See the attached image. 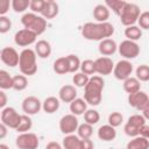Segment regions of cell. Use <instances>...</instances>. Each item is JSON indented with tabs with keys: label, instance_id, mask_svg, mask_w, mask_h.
<instances>
[{
	"label": "cell",
	"instance_id": "cell-48",
	"mask_svg": "<svg viewBox=\"0 0 149 149\" xmlns=\"http://www.w3.org/2000/svg\"><path fill=\"white\" fill-rule=\"evenodd\" d=\"M7 100H8L7 94L5 93L3 90H1V91H0V107H1V109L5 108V107H7V106H6V105H7Z\"/></svg>",
	"mask_w": 149,
	"mask_h": 149
},
{
	"label": "cell",
	"instance_id": "cell-10",
	"mask_svg": "<svg viewBox=\"0 0 149 149\" xmlns=\"http://www.w3.org/2000/svg\"><path fill=\"white\" fill-rule=\"evenodd\" d=\"M134 71L133 64L130 61L127 59H121L119 61L113 69V76L118 79V80H126L127 78L132 77V73Z\"/></svg>",
	"mask_w": 149,
	"mask_h": 149
},
{
	"label": "cell",
	"instance_id": "cell-23",
	"mask_svg": "<svg viewBox=\"0 0 149 149\" xmlns=\"http://www.w3.org/2000/svg\"><path fill=\"white\" fill-rule=\"evenodd\" d=\"M87 109H88L87 108V102L83 98H77L70 104V112H71V114L76 115V116L84 115Z\"/></svg>",
	"mask_w": 149,
	"mask_h": 149
},
{
	"label": "cell",
	"instance_id": "cell-36",
	"mask_svg": "<svg viewBox=\"0 0 149 149\" xmlns=\"http://www.w3.org/2000/svg\"><path fill=\"white\" fill-rule=\"evenodd\" d=\"M90 80V76L83 72H76L72 77V83L76 87H85Z\"/></svg>",
	"mask_w": 149,
	"mask_h": 149
},
{
	"label": "cell",
	"instance_id": "cell-19",
	"mask_svg": "<svg viewBox=\"0 0 149 149\" xmlns=\"http://www.w3.org/2000/svg\"><path fill=\"white\" fill-rule=\"evenodd\" d=\"M35 52L37 55V57L44 59V58H48L50 57L51 55V51H52V48H51V44L49 41L47 40H40L35 43Z\"/></svg>",
	"mask_w": 149,
	"mask_h": 149
},
{
	"label": "cell",
	"instance_id": "cell-44",
	"mask_svg": "<svg viewBox=\"0 0 149 149\" xmlns=\"http://www.w3.org/2000/svg\"><path fill=\"white\" fill-rule=\"evenodd\" d=\"M12 29V21L9 17L5 16H0V33L1 34H6Z\"/></svg>",
	"mask_w": 149,
	"mask_h": 149
},
{
	"label": "cell",
	"instance_id": "cell-35",
	"mask_svg": "<svg viewBox=\"0 0 149 149\" xmlns=\"http://www.w3.org/2000/svg\"><path fill=\"white\" fill-rule=\"evenodd\" d=\"M135 77L140 81H149V65L141 64L135 69Z\"/></svg>",
	"mask_w": 149,
	"mask_h": 149
},
{
	"label": "cell",
	"instance_id": "cell-11",
	"mask_svg": "<svg viewBox=\"0 0 149 149\" xmlns=\"http://www.w3.org/2000/svg\"><path fill=\"white\" fill-rule=\"evenodd\" d=\"M0 59L5 65L9 68H15L19 66L20 54L13 47H5L0 51Z\"/></svg>",
	"mask_w": 149,
	"mask_h": 149
},
{
	"label": "cell",
	"instance_id": "cell-24",
	"mask_svg": "<svg viewBox=\"0 0 149 149\" xmlns=\"http://www.w3.org/2000/svg\"><path fill=\"white\" fill-rule=\"evenodd\" d=\"M52 70L57 73V74H65V73H70V68H69V62L66 56L63 57H58L52 65Z\"/></svg>",
	"mask_w": 149,
	"mask_h": 149
},
{
	"label": "cell",
	"instance_id": "cell-18",
	"mask_svg": "<svg viewBox=\"0 0 149 149\" xmlns=\"http://www.w3.org/2000/svg\"><path fill=\"white\" fill-rule=\"evenodd\" d=\"M97 135L99 137V140L104 141V142H111L113 140H115L116 137V130L114 127H112L111 125H102L101 127L98 128Z\"/></svg>",
	"mask_w": 149,
	"mask_h": 149
},
{
	"label": "cell",
	"instance_id": "cell-40",
	"mask_svg": "<svg viewBox=\"0 0 149 149\" xmlns=\"http://www.w3.org/2000/svg\"><path fill=\"white\" fill-rule=\"evenodd\" d=\"M146 121H147V120L144 119V116H143L142 114H133V115H130V116L128 118L127 123H129V125H132V126H134V127L141 129V128L146 125Z\"/></svg>",
	"mask_w": 149,
	"mask_h": 149
},
{
	"label": "cell",
	"instance_id": "cell-27",
	"mask_svg": "<svg viewBox=\"0 0 149 149\" xmlns=\"http://www.w3.org/2000/svg\"><path fill=\"white\" fill-rule=\"evenodd\" d=\"M125 36H126V40L136 42L142 37V29L136 24L126 27L125 28Z\"/></svg>",
	"mask_w": 149,
	"mask_h": 149
},
{
	"label": "cell",
	"instance_id": "cell-16",
	"mask_svg": "<svg viewBox=\"0 0 149 149\" xmlns=\"http://www.w3.org/2000/svg\"><path fill=\"white\" fill-rule=\"evenodd\" d=\"M98 50L100 52L101 56L105 57H109L112 55H114L118 50V44L113 38H106L99 42L98 44Z\"/></svg>",
	"mask_w": 149,
	"mask_h": 149
},
{
	"label": "cell",
	"instance_id": "cell-42",
	"mask_svg": "<svg viewBox=\"0 0 149 149\" xmlns=\"http://www.w3.org/2000/svg\"><path fill=\"white\" fill-rule=\"evenodd\" d=\"M122 122H123V115L120 112H112L108 115V125H111L112 127L116 128L121 126Z\"/></svg>",
	"mask_w": 149,
	"mask_h": 149
},
{
	"label": "cell",
	"instance_id": "cell-37",
	"mask_svg": "<svg viewBox=\"0 0 149 149\" xmlns=\"http://www.w3.org/2000/svg\"><path fill=\"white\" fill-rule=\"evenodd\" d=\"M80 72L87 74V76H94L95 74V64L92 59H85L81 62L80 65Z\"/></svg>",
	"mask_w": 149,
	"mask_h": 149
},
{
	"label": "cell",
	"instance_id": "cell-21",
	"mask_svg": "<svg viewBox=\"0 0 149 149\" xmlns=\"http://www.w3.org/2000/svg\"><path fill=\"white\" fill-rule=\"evenodd\" d=\"M109 8L105 3H99L93 8V17L97 22H108L109 19Z\"/></svg>",
	"mask_w": 149,
	"mask_h": 149
},
{
	"label": "cell",
	"instance_id": "cell-2",
	"mask_svg": "<svg viewBox=\"0 0 149 149\" xmlns=\"http://www.w3.org/2000/svg\"><path fill=\"white\" fill-rule=\"evenodd\" d=\"M105 87V80L101 76L94 74L90 77L87 85L84 87V99L87 105L98 106L102 99V91Z\"/></svg>",
	"mask_w": 149,
	"mask_h": 149
},
{
	"label": "cell",
	"instance_id": "cell-53",
	"mask_svg": "<svg viewBox=\"0 0 149 149\" xmlns=\"http://www.w3.org/2000/svg\"><path fill=\"white\" fill-rule=\"evenodd\" d=\"M141 112H142V115L144 116V119H146V120H149V104H148Z\"/></svg>",
	"mask_w": 149,
	"mask_h": 149
},
{
	"label": "cell",
	"instance_id": "cell-30",
	"mask_svg": "<svg viewBox=\"0 0 149 149\" xmlns=\"http://www.w3.org/2000/svg\"><path fill=\"white\" fill-rule=\"evenodd\" d=\"M33 127V120L29 115L27 114H22L21 115V121H20V125L19 127L15 129L17 133L22 134V133H28Z\"/></svg>",
	"mask_w": 149,
	"mask_h": 149
},
{
	"label": "cell",
	"instance_id": "cell-31",
	"mask_svg": "<svg viewBox=\"0 0 149 149\" xmlns=\"http://www.w3.org/2000/svg\"><path fill=\"white\" fill-rule=\"evenodd\" d=\"M0 88L3 91L13 88V77L6 70H0Z\"/></svg>",
	"mask_w": 149,
	"mask_h": 149
},
{
	"label": "cell",
	"instance_id": "cell-22",
	"mask_svg": "<svg viewBox=\"0 0 149 149\" xmlns=\"http://www.w3.org/2000/svg\"><path fill=\"white\" fill-rule=\"evenodd\" d=\"M61 100L56 97H48L42 101V109L47 114H54L59 109Z\"/></svg>",
	"mask_w": 149,
	"mask_h": 149
},
{
	"label": "cell",
	"instance_id": "cell-20",
	"mask_svg": "<svg viewBox=\"0 0 149 149\" xmlns=\"http://www.w3.org/2000/svg\"><path fill=\"white\" fill-rule=\"evenodd\" d=\"M62 144L64 149H84L83 140L78 135H74V134L65 135Z\"/></svg>",
	"mask_w": 149,
	"mask_h": 149
},
{
	"label": "cell",
	"instance_id": "cell-47",
	"mask_svg": "<svg viewBox=\"0 0 149 149\" xmlns=\"http://www.w3.org/2000/svg\"><path fill=\"white\" fill-rule=\"evenodd\" d=\"M9 7H12V1L0 0V16H5L9 10Z\"/></svg>",
	"mask_w": 149,
	"mask_h": 149
},
{
	"label": "cell",
	"instance_id": "cell-43",
	"mask_svg": "<svg viewBox=\"0 0 149 149\" xmlns=\"http://www.w3.org/2000/svg\"><path fill=\"white\" fill-rule=\"evenodd\" d=\"M137 23L142 30H149V10L141 12V15L137 20Z\"/></svg>",
	"mask_w": 149,
	"mask_h": 149
},
{
	"label": "cell",
	"instance_id": "cell-8",
	"mask_svg": "<svg viewBox=\"0 0 149 149\" xmlns=\"http://www.w3.org/2000/svg\"><path fill=\"white\" fill-rule=\"evenodd\" d=\"M36 38H37V35L29 30V29H26V28H22L20 30H17L14 35V43L19 47H23L24 49L28 48L29 45L36 43Z\"/></svg>",
	"mask_w": 149,
	"mask_h": 149
},
{
	"label": "cell",
	"instance_id": "cell-5",
	"mask_svg": "<svg viewBox=\"0 0 149 149\" xmlns=\"http://www.w3.org/2000/svg\"><path fill=\"white\" fill-rule=\"evenodd\" d=\"M21 115L14 107H5L1 109V123L6 125L8 128L16 129L21 121Z\"/></svg>",
	"mask_w": 149,
	"mask_h": 149
},
{
	"label": "cell",
	"instance_id": "cell-52",
	"mask_svg": "<svg viewBox=\"0 0 149 149\" xmlns=\"http://www.w3.org/2000/svg\"><path fill=\"white\" fill-rule=\"evenodd\" d=\"M7 129H8V127H7L6 125H3V123L0 125V139H5V137H6V135H7Z\"/></svg>",
	"mask_w": 149,
	"mask_h": 149
},
{
	"label": "cell",
	"instance_id": "cell-46",
	"mask_svg": "<svg viewBox=\"0 0 149 149\" xmlns=\"http://www.w3.org/2000/svg\"><path fill=\"white\" fill-rule=\"evenodd\" d=\"M123 132H125V134L127 136H129L132 139L140 135V129L136 128V127H134V126H132V125H129V123H127V122L123 126Z\"/></svg>",
	"mask_w": 149,
	"mask_h": 149
},
{
	"label": "cell",
	"instance_id": "cell-13",
	"mask_svg": "<svg viewBox=\"0 0 149 149\" xmlns=\"http://www.w3.org/2000/svg\"><path fill=\"white\" fill-rule=\"evenodd\" d=\"M94 64H95V73H98L99 76H108L113 72L114 69V62L112 61V58L109 57H98L97 59H94Z\"/></svg>",
	"mask_w": 149,
	"mask_h": 149
},
{
	"label": "cell",
	"instance_id": "cell-6",
	"mask_svg": "<svg viewBox=\"0 0 149 149\" xmlns=\"http://www.w3.org/2000/svg\"><path fill=\"white\" fill-rule=\"evenodd\" d=\"M118 51L123 57V59L130 61V59H134V58H136L139 56L140 45L134 41L125 40L118 45Z\"/></svg>",
	"mask_w": 149,
	"mask_h": 149
},
{
	"label": "cell",
	"instance_id": "cell-39",
	"mask_svg": "<svg viewBox=\"0 0 149 149\" xmlns=\"http://www.w3.org/2000/svg\"><path fill=\"white\" fill-rule=\"evenodd\" d=\"M30 7V0H13L12 9L15 13H23Z\"/></svg>",
	"mask_w": 149,
	"mask_h": 149
},
{
	"label": "cell",
	"instance_id": "cell-14",
	"mask_svg": "<svg viewBox=\"0 0 149 149\" xmlns=\"http://www.w3.org/2000/svg\"><path fill=\"white\" fill-rule=\"evenodd\" d=\"M128 104L133 108H135L137 111H142L149 104V97L146 92L140 90L135 93L128 94Z\"/></svg>",
	"mask_w": 149,
	"mask_h": 149
},
{
	"label": "cell",
	"instance_id": "cell-4",
	"mask_svg": "<svg viewBox=\"0 0 149 149\" xmlns=\"http://www.w3.org/2000/svg\"><path fill=\"white\" fill-rule=\"evenodd\" d=\"M141 15V9L136 3H132V2H127L120 17L121 23L125 27H129V26H135V23L137 22L139 17Z\"/></svg>",
	"mask_w": 149,
	"mask_h": 149
},
{
	"label": "cell",
	"instance_id": "cell-7",
	"mask_svg": "<svg viewBox=\"0 0 149 149\" xmlns=\"http://www.w3.org/2000/svg\"><path fill=\"white\" fill-rule=\"evenodd\" d=\"M15 144L19 149H37L40 146L38 136L35 133L28 132L19 134L15 140Z\"/></svg>",
	"mask_w": 149,
	"mask_h": 149
},
{
	"label": "cell",
	"instance_id": "cell-54",
	"mask_svg": "<svg viewBox=\"0 0 149 149\" xmlns=\"http://www.w3.org/2000/svg\"><path fill=\"white\" fill-rule=\"evenodd\" d=\"M0 149H9V147L7 144H5V143H1L0 144Z\"/></svg>",
	"mask_w": 149,
	"mask_h": 149
},
{
	"label": "cell",
	"instance_id": "cell-33",
	"mask_svg": "<svg viewBox=\"0 0 149 149\" xmlns=\"http://www.w3.org/2000/svg\"><path fill=\"white\" fill-rule=\"evenodd\" d=\"M99 120H100V114H99V112H98L97 109H94V108H88V109L85 112V114H84V122L90 123V125H92V126L97 125V123L99 122Z\"/></svg>",
	"mask_w": 149,
	"mask_h": 149
},
{
	"label": "cell",
	"instance_id": "cell-49",
	"mask_svg": "<svg viewBox=\"0 0 149 149\" xmlns=\"http://www.w3.org/2000/svg\"><path fill=\"white\" fill-rule=\"evenodd\" d=\"M45 149H64V148H63V144L58 143L57 141H50L45 146Z\"/></svg>",
	"mask_w": 149,
	"mask_h": 149
},
{
	"label": "cell",
	"instance_id": "cell-41",
	"mask_svg": "<svg viewBox=\"0 0 149 149\" xmlns=\"http://www.w3.org/2000/svg\"><path fill=\"white\" fill-rule=\"evenodd\" d=\"M38 14H35L33 12H29V13H24L21 17V23L23 26V28L26 29H30V27L33 26V23L35 22V20L37 19Z\"/></svg>",
	"mask_w": 149,
	"mask_h": 149
},
{
	"label": "cell",
	"instance_id": "cell-17",
	"mask_svg": "<svg viewBox=\"0 0 149 149\" xmlns=\"http://www.w3.org/2000/svg\"><path fill=\"white\" fill-rule=\"evenodd\" d=\"M59 13V6L56 1L54 0H45V3H44V7L41 12V16H43L45 20H50V19H54L58 15Z\"/></svg>",
	"mask_w": 149,
	"mask_h": 149
},
{
	"label": "cell",
	"instance_id": "cell-26",
	"mask_svg": "<svg viewBox=\"0 0 149 149\" xmlns=\"http://www.w3.org/2000/svg\"><path fill=\"white\" fill-rule=\"evenodd\" d=\"M126 149H149V140L139 135L128 141Z\"/></svg>",
	"mask_w": 149,
	"mask_h": 149
},
{
	"label": "cell",
	"instance_id": "cell-15",
	"mask_svg": "<svg viewBox=\"0 0 149 149\" xmlns=\"http://www.w3.org/2000/svg\"><path fill=\"white\" fill-rule=\"evenodd\" d=\"M58 99L62 102L71 104L74 99H77V88L74 85L66 84L63 85L58 91Z\"/></svg>",
	"mask_w": 149,
	"mask_h": 149
},
{
	"label": "cell",
	"instance_id": "cell-38",
	"mask_svg": "<svg viewBox=\"0 0 149 149\" xmlns=\"http://www.w3.org/2000/svg\"><path fill=\"white\" fill-rule=\"evenodd\" d=\"M68 58V62H69V68H70V73H76L78 72V70H80V65H81V62L79 59V57L77 55H73V54H70L66 56Z\"/></svg>",
	"mask_w": 149,
	"mask_h": 149
},
{
	"label": "cell",
	"instance_id": "cell-34",
	"mask_svg": "<svg viewBox=\"0 0 149 149\" xmlns=\"http://www.w3.org/2000/svg\"><path fill=\"white\" fill-rule=\"evenodd\" d=\"M93 134V126L90 125V123H80L78 129H77V135L80 137V139H91Z\"/></svg>",
	"mask_w": 149,
	"mask_h": 149
},
{
	"label": "cell",
	"instance_id": "cell-51",
	"mask_svg": "<svg viewBox=\"0 0 149 149\" xmlns=\"http://www.w3.org/2000/svg\"><path fill=\"white\" fill-rule=\"evenodd\" d=\"M83 142H84V149H93L94 148V143L91 139H84Z\"/></svg>",
	"mask_w": 149,
	"mask_h": 149
},
{
	"label": "cell",
	"instance_id": "cell-9",
	"mask_svg": "<svg viewBox=\"0 0 149 149\" xmlns=\"http://www.w3.org/2000/svg\"><path fill=\"white\" fill-rule=\"evenodd\" d=\"M59 130L64 134V135H71L74 132H77L78 127H79V122H78V118L73 114H65L59 119Z\"/></svg>",
	"mask_w": 149,
	"mask_h": 149
},
{
	"label": "cell",
	"instance_id": "cell-29",
	"mask_svg": "<svg viewBox=\"0 0 149 149\" xmlns=\"http://www.w3.org/2000/svg\"><path fill=\"white\" fill-rule=\"evenodd\" d=\"M29 30L34 31L37 36H38V35H42V34L47 30V20H45L43 16L38 15L37 19L35 20V22L33 23V26L30 27Z\"/></svg>",
	"mask_w": 149,
	"mask_h": 149
},
{
	"label": "cell",
	"instance_id": "cell-50",
	"mask_svg": "<svg viewBox=\"0 0 149 149\" xmlns=\"http://www.w3.org/2000/svg\"><path fill=\"white\" fill-rule=\"evenodd\" d=\"M140 136L149 140V125H144L141 129H140Z\"/></svg>",
	"mask_w": 149,
	"mask_h": 149
},
{
	"label": "cell",
	"instance_id": "cell-28",
	"mask_svg": "<svg viewBox=\"0 0 149 149\" xmlns=\"http://www.w3.org/2000/svg\"><path fill=\"white\" fill-rule=\"evenodd\" d=\"M126 3H127V1H125V0H106L105 1V5L109 8V10L112 9L118 16L121 15Z\"/></svg>",
	"mask_w": 149,
	"mask_h": 149
},
{
	"label": "cell",
	"instance_id": "cell-32",
	"mask_svg": "<svg viewBox=\"0 0 149 149\" xmlns=\"http://www.w3.org/2000/svg\"><path fill=\"white\" fill-rule=\"evenodd\" d=\"M28 86V79L24 74H16L13 77V90L15 91H23Z\"/></svg>",
	"mask_w": 149,
	"mask_h": 149
},
{
	"label": "cell",
	"instance_id": "cell-25",
	"mask_svg": "<svg viewBox=\"0 0 149 149\" xmlns=\"http://www.w3.org/2000/svg\"><path fill=\"white\" fill-rule=\"evenodd\" d=\"M122 87L125 92H127L128 94H132L141 90V81L136 77H129L126 80H123Z\"/></svg>",
	"mask_w": 149,
	"mask_h": 149
},
{
	"label": "cell",
	"instance_id": "cell-12",
	"mask_svg": "<svg viewBox=\"0 0 149 149\" xmlns=\"http://www.w3.org/2000/svg\"><path fill=\"white\" fill-rule=\"evenodd\" d=\"M21 107L24 114L31 116V115L37 114L42 109V101L35 95H28L23 99Z\"/></svg>",
	"mask_w": 149,
	"mask_h": 149
},
{
	"label": "cell",
	"instance_id": "cell-3",
	"mask_svg": "<svg viewBox=\"0 0 149 149\" xmlns=\"http://www.w3.org/2000/svg\"><path fill=\"white\" fill-rule=\"evenodd\" d=\"M36 58H37V55L34 49L26 48L20 52L19 69L22 74L29 77V76H34L37 72Z\"/></svg>",
	"mask_w": 149,
	"mask_h": 149
},
{
	"label": "cell",
	"instance_id": "cell-1",
	"mask_svg": "<svg viewBox=\"0 0 149 149\" xmlns=\"http://www.w3.org/2000/svg\"><path fill=\"white\" fill-rule=\"evenodd\" d=\"M114 34V26L109 22H86L81 27V36L87 41H102L111 38Z\"/></svg>",
	"mask_w": 149,
	"mask_h": 149
},
{
	"label": "cell",
	"instance_id": "cell-45",
	"mask_svg": "<svg viewBox=\"0 0 149 149\" xmlns=\"http://www.w3.org/2000/svg\"><path fill=\"white\" fill-rule=\"evenodd\" d=\"M45 0H30V10L35 14H41L43 7H44Z\"/></svg>",
	"mask_w": 149,
	"mask_h": 149
}]
</instances>
